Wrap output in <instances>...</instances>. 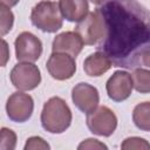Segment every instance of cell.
<instances>
[{
  "label": "cell",
  "mask_w": 150,
  "mask_h": 150,
  "mask_svg": "<svg viewBox=\"0 0 150 150\" xmlns=\"http://www.w3.org/2000/svg\"><path fill=\"white\" fill-rule=\"evenodd\" d=\"M132 122L141 131H150V101L141 102L134 108Z\"/></svg>",
  "instance_id": "obj_15"
},
{
  "label": "cell",
  "mask_w": 150,
  "mask_h": 150,
  "mask_svg": "<svg viewBox=\"0 0 150 150\" xmlns=\"http://www.w3.org/2000/svg\"><path fill=\"white\" fill-rule=\"evenodd\" d=\"M75 32L81 36L84 45H98L105 34L104 19L101 12L97 8L94 12H89L83 20L77 22L75 26Z\"/></svg>",
  "instance_id": "obj_4"
},
{
  "label": "cell",
  "mask_w": 150,
  "mask_h": 150,
  "mask_svg": "<svg viewBox=\"0 0 150 150\" xmlns=\"http://www.w3.org/2000/svg\"><path fill=\"white\" fill-rule=\"evenodd\" d=\"M86 123L94 135L109 137L117 128V116L109 107L101 105L87 115Z\"/></svg>",
  "instance_id": "obj_5"
},
{
  "label": "cell",
  "mask_w": 150,
  "mask_h": 150,
  "mask_svg": "<svg viewBox=\"0 0 150 150\" xmlns=\"http://www.w3.org/2000/svg\"><path fill=\"white\" fill-rule=\"evenodd\" d=\"M15 56L20 62H35L42 54L41 40L30 32L20 33L15 41Z\"/></svg>",
  "instance_id": "obj_8"
},
{
  "label": "cell",
  "mask_w": 150,
  "mask_h": 150,
  "mask_svg": "<svg viewBox=\"0 0 150 150\" xmlns=\"http://www.w3.org/2000/svg\"><path fill=\"white\" fill-rule=\"evenodd\" d=\"M9 59V50H8V45L7 42L2 39V61H1V66L5 67L7 61Z\"/></svg>",
  "instance_id": "obj_22"
},
{
  "label": "cell",
  "mask_w": 150,
  "mask_h": 150,
  "mask_svg": "<svg viewBox=\"0 0 150 150\" xmlns=\"http://www.w3.org/2000/svg\"><path fill=\"white\" fill-rule=\"evenodd\" d=\"M19 1H20V0H1V4L11 8V7H14L15 5H18Z\"/></svg>",
  "instance_id": "obj_24"
},
{
  "label": "cell",
  "mask_w": 150,
  "mask_h": 150,
  "mask_svg": "<svg viewBox=\"0 0 150 150\" xmlns=\"http://www.w3.org/2000/svg\"><path fill=\"white\" fill-rule=\"evenodd\" d=\"M132 89V75L127 70H116L105 83L108 97L114 102H123L129 98Z\"/></svg>",
  "instance_id": "obj_10"
},
{
  "label": "cell",
  "mask_w": 150,
  "mask_h": 150,
  "mask_svg": "<svg viewBox=\"0 0 150 150\" xmlns=\"http://www.w3.org/2000/svg\"><path fill=\"white\" fill-rule=\"evenodd\" d=\"M84 42L81 39V36L74 30V32H63L57 34L52 43V50L53 52H60V53H67L74 57H76L83 49Z\"/></svg>",
  "instance_id": "obj_12"
},
{
  "label": "cell",
  "mask_w": 150,
  "mask_h": 150,
  "mask_svg": "<svg viewBox=\"0 0 150 150\" xmlns=\"http://www.w3.org/2000/svg\"><path fill=\"white\" fill-rule=\"evenodd\" d=\"M71 101L80 111L88 115L98 107L100 94L96 87L87 82H80L71 89Z\"/></svg>",
  "instance_id": "obj_11"
},
{
  "label": "cell",
  "mask_w": 150,
  "mask_h": 150,
  "mask_svg": "<svg viewBox=\"0 0 150 150\" xmlns=\"http://www.w3.org/2000/svg\"><path fill=\"white\" fill-rule=\"evenodd\" d=\"M134 88L137 93L150 94V70L144 68H135L132 73Z\"/></svg>",
  "instance_id": "obj_16"
},
{
  "label": "cell",
  "mask_w": 150,
  "mask_h": 150,
  "mask_svg": "<svg viewBox=\"0 0 150 150\" xmlns=\"http://www.w3.org/2000/svg\"><path fill=\"white\" fill-rule=\"evenodd\" d=\"M25 150H36V149H42V150H49L50 145L40 136H32L26 139V144L23 146Z\"/></svg>",
  "instance_id": "obj_20"
},
{
  "label": "cell",
  "mask_w": 150,
  "mask_h": 150,
  "mask_svg": "<svg viewBox=\"0 0 150 150\" xmlns=\"http://www.w3.org/2000/svg\"><path fill=\"white\" fill-rule=\"evenodd\" d=\"M59 8L69 22H80L89 13L88 0H59Z\"/></svg>",
  "instance_id": "obj_14"
},
{
  "label": "cell",
  "mask_w": 150,
  "mask_h": 150,
  "mask_svg": "<svg viewBox=\"0 0 150 150\" xmlns=\"http://www.w3.org/2000/svg\"><path fill=\"white\" fill-rule=\"evenodd\" d=\"M34 110V100L29 94L15 91L9 95L6 102V112L11 121L15 123H23L28 121Z\"/></svg>",
  "instance_id": "obj_7"
},
{
  "label": "cell",
  "mask_w": 150,
  "mask_h": 150,
  "mask_svg": "<svg viewBox=\"0 0 150 150\" xmlns=\"http://www.w3.org/2000/svg\"><path fill=\"white\" fill-rule=\"evenodd\" d=\"M14 23V14L9 7L0 4V30L1 36H5L13 28Z\"/></svg>",
  "instance_id": "obj_17"
},
{
  "label": "cell",
  "mask_w": 150,
  "mask_h": 150,
  "mask_svg": "<svg viewBox=\"0 0 150 150\" xmlns=\"http://www.w3.org/2000/svg\"><path fill=\"white\" fill-rule=\"evenodd\" d=\"M90 1H91V2H93L95 6H97V7H98V6L103 5V4H104L105 1H108V0H90Z\"/></svg>",
  "instance_id": "obj_25"
},
{
  "label": "cell",
  "mask_w": 150,
  "mask_h": 150,
  "mask_svg": "<svg viewBox=\"0 0 150 150\" xmlns=\"http://www.w3.org/2000/svg\"><path fill=\"white\" fill-rule=\"evenodd\" d=\"M105 34L97 45L114 67L135 69L150 49V12L137 0H108L98 6Z\"/></svg>",
  "instance_id": "obj_1"
},
{
  "label": "cell",
  "mask_w": 150,
  "mask_h": 150,
  "mask_svg": "<svg viewBox=\"0 0 150 150\" xmlns=\"http://www.w3.org/2000/svg\"><path fill=\"white\" fill-rule=\"evenodd\" d=\"M141 63H142L143 66L150 68V49H149L148 52H145V53L142 55V57H141Z\"/></svg>",
  "instance_id": "obj_23"
},
{
  "label": "cell",
  "mask_w": 150,
  "mask_h": 150,
  "mask_svg": "<svg viewBox=\"0 0 150 150\" xmlns=\"http://www.w3.org/2000/svg\"><path fill=\"white\" fill-rule=\"evenodd\" d=\"M77 149L79 150H81V149H104V150H107L108 146L96 138H87L79 144Z\"/></svg>",
  "instance_id": "obj_21"
},
{
  "label": "cell",
  "mask_w": 150,
  "mask_h": 150,
  "mask_svg": "<svg viewBox=\"0 0 150 150\" xmlns=\"http://www.w3.org/2000/svg\"><path fill=\"white\" fill-rule=\"evenodd\" d=\"M9 79L18 90L29 91L40 84L41 73L39 67L33 62H20L12 68Z\"/></svg>",
  "instance_id": "obj_6"
},
{
  "label": "cell",
  "mask_w": 150,
  "mask_h": 150,
  "mask_svg": "<svg viewBox=\"0 0 150 150\" xmlns=\"http://www.w3.org/2000/svg\"><path fill=\"white\" fill-rule=\"evenodd\" d=\"M112 67V61L102 50H97L83 61V70L90 77H98L107 73Z\"/></svg>",
  "instance_id": "obj_13"
},
{
  "label": "cell",
  "mask_w": 150,
  "mask_h": 150,
  "mask_svg": "<svg viewBox=\"0 0 150 150\" xmlns=\"http://www.w3.org/2000/svg\"><path fill=\"white\" fill-rule=\"evenodd\" d=\"M121 149H125V150H132V149H137V150H150V143L146 139L142 138V137L131 136V137H127L122 142Z\"/></svg>",
  "instance_id": "obj_19"
},
{
  "label": "cell",
  "mask_w": 150,
  "mask_h": 150,
  "mask_svg": "<svg viewBox=\"0 0 150 150\" xmlns=\"http://www.w3.org/2000/svg\"><path fill=\"white\" fill-rule=\"evenodd\" d=\"M73 114L67 102L60 96H53L43 104L40 121L49 134H62L71 124Z\"/></svg>",
  "instance_id": "obj_2"
},
{
  "label": "cell",
  "mask_w": 150,
  "mask_h": 150,
  "mask_svg": "<svg viewBox=\"0 0 150 150\" xmlns=\"http://www.w3.org/2000/svg\"><path fill=\"white\" fill-rule=\"evenodd\" d=\"M46 68L49 75L57 81H66L74 76L76 71L75 57L60 52H53L47 60Z\"/></svg>",
  "instance_id": "obj_9"
},
{
  "label": "cell",
  "mask_w": 150,
  "mask_h": 150,
  "mask_svg": "<svg viewBox=\"0 0 150 150\" xmlns=\"http://www.w3.org/2000/svg\"><path fill=\"white\" fill-rule=\"evenodd\" d=\"M30 21L34 27L43 33H56L63 25V16L60 12L59 4L52 0L38 2L32 8Z\"/></svg>",
  "instance_id": "obj_3"
},
{
  "label": "cell",
  "mask_w": 150,
  "mask_h": 150,
  "mask_svg": "<svg viewBox=\"0 0 150 150\" xmlns=\"http://www.w3.org/2000/svg\"><path fill=\"white\" fill-rule=\"evenodd\" d=\"M16 146V134L6 127L0 131V150H14Z\"/></svg>",
  "instance_id": "obj_18"
}]
</instances>
